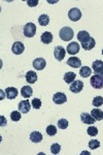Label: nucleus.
Here are the masks:
<instances>
[{
    "instance_id": "nucleus-11",
    "label": "nucleus",
    "mask_w": 103,
    "mask_h": 155,
    "mask_svg": "<svg viewBox=\"0 0 103 155\" xmlns=\"http://www.w3.org/2000/svg\"><path fill=\"white\" fill-rule=\"evenodd\" d=\"M79 52V45L76 41H72L67 46V53L69 55H75Z\"/></svg>"
},
{
    "instance_id": "nucleus-13",
    "label": "nucleus",
    "mask_w": 103,
    "mask_h": 155,
    "mask_svg": "<svg viewBox=\"0 0 103 155\" xmlns=\"http://www.w3.org/2000/svg\"><path fill=\"white\" fill-rule=\"evenodd\" d=\"M5 94H6V97L8 99H12L17 98L18 94H19V91H18L17 88H14V87H8V88L5 89Z\"/></svg>"
},
{
    "instance_id": "nucleus-24",
    "label": "nucleus",
    "mask_w": 103,
    "mask_h": 155,
    "mask_svg": "<svg viewBox=\"0 0 103 155\" xmlns=\"http://www.w3.org/2000/svg\"><path fill=\"white\" fill-rule=\"evenodd\" d=\"M38 23L40 26H47L50 23V17L47 14H43L38 18Z\"/></svg>"
},
{
    "instance_id": "nucleus-14",
    "label": "nucleus",
    "mask_w": 103,
    "mask_h": 155,
    "mask_svg": "<svg viewBox=\"0 0 103 155\" xmlns=\"http://www.w3.org/2000/svg\"><path fill=\"white\" fill-rule=\"evenodd\" d=\"M67 65L73 67V68H79V67L82 66V61L80 59H79L77 57H70V58L67 60Z\"/></svg>"
},
{
    "instance_id": "nucleus-32",
    "label": "nucleus",
    "mask_w": 103,
    "mask_h": 155,
    "mask_svg": "<svg viewBox=\"0 0 103 155\" xmlns=\"http://www.w3.org/2000/svg\"><path fill=\"white\" fill-rule=\"evenodd\" d=\"M87 132L90 137H95L98 134V129H97V127H95V126H90V127H88Z\"/></svg>"
},
{
    "instance_id": "nucleus-36",
    "label": "nucleus",
    "mask_w": 103,
    "mask_h": 155,
    "mask_svg": "<svg viewBox=\"0 0 103 155\" xmlns=\"http://www.w3.org/2000/svg\"><path fill=\"white\" fill-rule=\"evenodd\" d=\"M98 76H99V77H101L102 78V79H103V69H102V71H99V72H98Z\"/></svg>"
},
{
    "instance_id": "nucleus-35",
    "label": "nucleus",
    "mask_w": 103,
    "mask_h": 155,
    "mask_svg": "<svg viewBox=\"0 0 103 155\" xmlns=\"http://www.w3.org/2000/svg\"><path fill=\"white\" fill-rule=\"evenodd\" d=\"M0 119H1V126H5V125H6V120H5V117L1 116V117H0Z\"/></svg>"
},
{
    "instance_id": "nucleus-28",
    "label": "nucleus",
    "mask_w": 103,
    "mask_h": 155,
    "mask_svg": "<svg viewBox=\"0 0 103 155\" xmlns=\"http://www.w3.org/2000/svg\"><path fill=\"white\" fill-rule=\"evenodd\" d=\"M22 113L21 112H18V111H14L11 114V118L12 121H14V122H17V121H19V120H21L22 119Z\"/></svg>"
},
{
    "instance_id": "nucleus-37",
    "label": "nucleus",
    "mask_w": 103,
    "mask_h": 155,
    "mask_svg": "<svg viewBox=\"0 0 103 155\" xmlns=\"http://www.w3.org/2000/svg\"><path fill=\"white\" fill-rule=\"evenodd\" d=\"M102 55H103V49H102Z\"/></svg>"
},
{
    "instance_id": "nucleus-10",
    "label": "nucleus",
    "mask_w": 103,
    "mask_h": 155,
    "mask_svg": "<svg viewBox=\"0 0 103 155\" xmlns=\"http://www.w3.org/2000/svg\"><path fill=\"white\" fill-rule=\"evenodd\" d=\"M11 51L14 55H21L25 51V46L21 41H16L12 44Z\"/></svg>"
},
{
    "instance_id": "nucleus-33",
    "label": "nucleus",
    "mask_w": 103,
    "mask_h": 155,
    "mask_svg": "<svg viewBox=\"0 0 103 155\" xmlns=\"http://www.w3.org/2000/svg\"><path fill=\"white\" fill-rule=\"evenodd\" d=\"M31 104H32L33 109H35V110H39L40 107H41V101H40L39 98H34Z\"/></svg>"
},
{
    "instance_id": "nucleus-16",
    "label": "nucleus",
    "mask_w": 103,
    "mask_h": 155,
    "mask_svg": "<svg viewBox=\"0 0 103 155\" xmlns=\"http://www.w3.org/2000/svg\"><path fill=\"white\" fill-rule=\"evenodd\" d=\"M40 41H41V42H43V44H46V45L51 44V42L53 41V34L49 31L43 32V33L41 34V36H40Z\"/></svg>"
},
{
    "instance_id": "nucleus-22",
    "label": "nucleus",
    "mask_w": 103,
    "mask_h": 155,
    "mask_svg": "<svg viewBox=\"0 0 103 155\" xmlns=\"http://www.w3.org/2000/svg\"><path fill=\"white\" fill-rule=\"evenodd\" d=\"M33 94V90L30 86H24L23 88L21 89V95L24 97V98H29L30 96Z\"/></svg>"
},
{
    "instance_id": "nucleus-9",
    "label": "nucleus",
    "mask_w": 103,
    "mask_h": 155,
    "mask_svg": "<svg viewBox=\"0 0 103 155\" xmlns=\"http://www.w3.org/2000/svg\"><path fill=\"white\" fill-rule=\"evenodd\" d=\"M80 120H82V123L88 124V125H92V124H94L95 121H96V120L93 118L92 115L87 113V112H84V113L80 114Z\"/></svg>"
},
{
    "instance_id": "nucleus-8",
    "label": "nucleus",
    "mask_w": 103,
    "mask_h": 155,
    "mask_svg": "<svg viewBox=\"0 0 103 155\" xmlns=\"http://www.w3.org/2000/svg\"><path fill=\"white\" fill-rule=\"evenodd\" d=\"M82 88H84V83H82V81H79V80L74 81L73 83H71L69 86V90L71 92H73V93H79L82 90Z\"/></svg>"
},
{
    "instance_id": "nucleus-2",
    "label": "nucleus",
    "mask_w": 103,
    "mask_h": 155,
    "mask_svg": "<svg viewBox=\"0 0 103 155\" xmlns=\"http://www.w3.org/2000/svg\"><path fill=\"white\" fill-rule=\"evenodd\" d=\"M23 32H24V35L26 37H33L35 35V33H36V26H35V24L29 22V23H27L24 26Z\"/></svg>"
},
{
    "instance_id": "nucleus-1",
    "label": "nucleus",
    "mask_w": 103,
    "mask_h": 155,
    "mask_svg": "<svg viewBox=\"0 0 103 155\" xmlns=\"http://www.w3.org/2000/svg\"><path fill=\"white\" fill-rule=\"evenodd\" d=\"M73 34H74L73 30H72V28H70V27H63V28L60 30V32H59L60 38L64 41H71L72 37H73Z\"/></svg>"
},
{
    "instance_id": "nucleus-5",
    "label": "nucleus",
    "mask_w": 103,
    "mask_h": 155,
    "mask_svg": "<svg viewBox=\"0 0 103 155\" xmlns=\"http://www.w3.org/2000/svg\"><path fill=\"white\" fill-rule=\"evenodd\" d=\"M66 55V51L62 46H57L54 50V56L57 59V61H62L65 58Z\"/></svg>"
},
{
    "instance_id": "nucleus-25",
    "label": "nucleus",
    "mask_w": 103,
    "mask_h": 155,
    "mask_svg": "<svg viewBox=\"0 0 103 155\" xmlns=\"http://www.w3.org/2000/svg\"><path fill=\"white\" fill-rule=\"evenodd\" d=\"M92 71H93V69H91L90 67H88V66H82V68H80V71H79V74H80V76H82V78H88V77L91 76Z\"/></svg>"
},
{
    "instance_id": "nucleus-17",
    "label": "nucleus",
    "mask_w": 103,
    "mask_h": 155,
    "mask_svg": "<svg viewBox=\"0 0 103 155\" xmlns=\"http://www.w3.org/2000/svg\"><path fill=\"white\" fill-rule=\"evenodd\" d=\"M77 39H79V41H80V44H85V42H87L90 39L89 32L85 31V30H82V31H79V33H77Z\"/></svg>"
},
{
    "instance_id": "nucleus-12",
    "label": "nucleus",
    "mask_w": 103,
    "mask_h": 155,
    "mask_svg": "<svg viewBox=\"0 0 103 155\" xmlns=\"http://www.w3.org/2000/svg\"><path fill=\"white\" fill-rule=\"evenodd\" d=\"M47 61L43 58H36L33 61V67L36 71H42L46 67Z\"/></svg>"
},
{
    "instance_id": "nucleus-3",
    "label": "nucleus",
    "mask_w": 103,
    "mask_h": 155,
    "mask_svg": "<svg viewBox=\"0 0 103 155\" xmlns=\"http://www.w3.org/2000/svg\"><path fill=\"white\" fill-rule=\"evenodd\" d=\"M92 87L95 89H102L103 88V79L101 77H99L98 74H94L91 80H90Z\"/></svg>"
},
{
    "instance_id": "nucleus-23",
    "label": "nucleus",
    "mask_w": 103,
    "mask_h": 155,
    "mask_svg": "<svg viewBox=\"0 0 103 155\" xmlns=\"http://www.w3.org/2000/svg\"><path fill=\"white\" fill-rule=\"evenodd\" d=\"M92 69L94 71V72L96 74L99 71H101L103 69V61H101V60H96V61H94L92 64Z\"/></svg>"
},
{
    "instance_id": "nucleus-27",
    "label": "nucleus",
    "mask_w": 103,
    "mask_h": 155,
    "mask_svg": "<svg viewBox=\"0 0 103 155\" xmlns=\"http://www.w3.org/2000/svg\"><path fill=\"white\" fill-rule=\"evenodd\" d=\"M60 151H61V145H60V144L55 143V144H53L52 146H51V152H52V154H55V155L59 154Z\"/></svg>"
},
{
    "instance_id": "nucleus-21",
    "label": "nucleus",
    "mask_w": 103,
    "mask_h": 155,
    "mask_svg": "<svg viewBox=\"0 0 103 155\" xmlns=\"http://www.w3.org/2000/svg\"><path fill=\"white\" fill-rule=\"evenodd\" d=\"M75 78H76V74H74V72H72V71H68V72H66V74H64V77H63V79H64V82L65 83H67V84H71V83H73V82L75 81Z\"/></svg>"
},
{
    "instance_id": "nucleus-20",
    "label": "nucleus",
    "mask_w": 103,
    "mask_h": 155,
    "mask_svg": "<svg viewBox=\"0 0 103 155\" xmlns=\"http://www.w3.org/2000/svg\"><path fill=\"white\" fill-rule=\"evenodd\" d=\"M30 141L33 142V143H35V144L40 143V142L42 141V134H40L39 131L31 132V134H30Z\"/></svg>"
},
{
    "instance_id": "nucleus-29",
    "label": "nucleus",
    "mask_w": 103,
    "mask_h": 155,
    "mask_svg": "<svg viewBox=\"0 0 103 155\" xmlns=\"http://www.w3.org/2000/svg\"><path fill=\"white\" fill-rule=\"evenodd\" d=\"M99 147H100V142L97 141V140H91L89 142V148L91 150H95L99 148Z\"/></svg>"
},
{
    "instance_id": "nucleus-34",
    "label": "nucleus",
    "mask_w": 103,
    "mask_h": 155,
    "mask_svg": "<svg viewBox=\"0 0 103 155\" xmlns=\"http://www.w3.org/2000/svg\"><path fill=\"white\" fill-rule=\"evenodd\" d=\"M27 4H28L29 6H36L37 4H38V0H28Z\"/></svg>"
},
{
    "instance_id": "nucleus-4",
    "label": "nucleus",
    "mask_w": 103,
    "mask_h": 155,
    "mask_svg": "<svg viewBox=\"0 0 103 155\" xmlns=\"http://www.w3.org/2000/svg\"><path fill=\"white\" fill-rule=\"evenodd\" d=\"M68 17L72 22H76L82 18V12L77 7H73L68 12Z\"/></svg>"
},
{
    "instance_id": "nucleus-6",
    "label": "nucleus",
    "mask_w": 103,
    "mask_h": 155,
    "mask_svg": "<svg viewBox=\"0 0 103 155\" xmlns=\"http://www.w3.org/2000/svg\"><path fill=\"white\" fill-rule=\"evenodd\" d=\"M18 109H19V111H21L22 114H27L29 113L30 109H31V104L27 99L21 101L19 102V104H18Z\"/></svg>"
},
{
    "instance_id": "nucleus-15",
    "label": "nucleus",
    "mask_w": 103,
    "mask_h": 155,
    "mask_svg": "<svg viewBox=\"0 0 103 155\" xmlns=\"http://www.w3.org/2000/svg\"><path fill=\"white\" fill-rule=\"evenodd\" d=\"M25 78H26L27 83H29V84H34L35 82L37 81V79H38V77H37V74L35 71H29L26 74Z\"/></svg>"
},
{
    "instance_id": "nucleus-26",
    "label": "nucleus",
    "mask_w": 103,
    "mask_h": 155,
    "mask_svg": "<svg viewBox=\"0 0 103 155\" xmlns=\"http://www.w3.org/2000/svg\"><path fill=\"white\" fill-rule=\"evenodd\" d=\"M93 106L95 107H101L103 104V97L102 96H95L94 99H93Z\"/></svg>"
},
{
    "instance_id": "nucleus-7",
    "label": "nucleus",
    "mask_w": 103,
    "mask_h": 155,
    "mask_svg": "<svg viewBox=\"0 0 103 155\" xmlns=\"http://www.w3.org/2000/svg\"><path fill=\"white\" fill-rule=\"evenodd\" d=\"M53 101L56 104H63L67 101V96L65 95V93H63V92H57L53 96Z\"/></svg>"
},
{
    "instance_id": "nucleus-31",
    "label": "nucleus",
    "mask_w": 103,
    "mask_h": 155,
    "mask_svg": "<svg viewBox=\"0 0 103 155\" xmlns=\"http://www.w3.org/2000/svg\"><path fill=\"white\" fill-rule=\"evenodd\" d=\"M47 134L51 137L55 136L57 134V127L55 125H49L47 127Z\"/></svg>"
},
{
    "instance_id": "nucleus-19",
    "label": "nucleus",
    "mask_w": 103,
    "mask_h": 155,
    "mask_svg": "<svg viewBox=\"0 0 103 155\" xmlns=\"http://www.w3.org/2000/svg\"><path fill=\"white\" fill-rule=\"evenodd\" d=\"M91 115L96 121H101V120H103V111L100 109H96V107L93 109L91 112Z\"/></svg>"
},
{
    "instance_id": "nucleus-30",
    "label": "nucleus",
    "mask_w": 103,
    "mask_h": 155,
    "mask_svg": "<svg viewBox=\"0 0 103 155\" xmlns=\"http://www.w3.org/2000/svg\"><path fill=\"white\" fill-rule=\"evenodd\" d=\"M58 127L61 129H66L67 127H68V121H67L66 119H60L59 121H58Z\"/></svg>"
},
{
    "instance_id": "nucleus-18",
    "label": "nucleus",
    "mask_w": 103,
    "mask_h": 155,
    "mask_svg": "<svg viewBox=\"0 0 103 155\" xmlns=\"http://www.w3.org/2000/svg\"><path fill=\"white\" fill-rule=\"evenodd\" d=\"M95 46H96V41H95V39L93 37H90L89 41L85 42V44H82V49L86 50V51H91L92 49L95 48Z\"/></svg>"
}]
</instances>
